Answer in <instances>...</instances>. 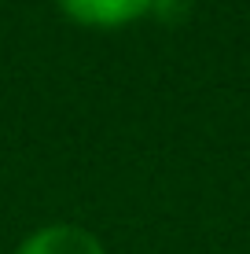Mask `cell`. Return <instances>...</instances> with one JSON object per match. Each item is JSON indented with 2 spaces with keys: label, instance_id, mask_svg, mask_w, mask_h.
<instances>
[{
  "label": "cell",
  "instance_id": "6da1fadb",
  "mask_svg": "<svg viewBox=\"0 0 250 254\" xmlns=\"http://www.w3.org/2000/svg\"><path fill=\"white\" fill-rule=\"evenodd\" d=\"M59 7L81 26H125L148 15L154 0H59Z\"/></svg>",
  "mask_w": 250,
  "mask_h": 254
},
{
  "label": "cell",
  "instance_id": "7a4b0ae2",
  "mask_svg": "<svg viewBox=\"0 0 250 254\" xmlns=\"http://www.w3.org/2000/svg\"><path fill=\"white\" fill-rule=\"evenodd\" d=\"M15 254H103L100 240L77 225H48L33 232Z\"/></svg>",
  "mask_w": 250,
  "mask_h": 254
}]
</instances>
